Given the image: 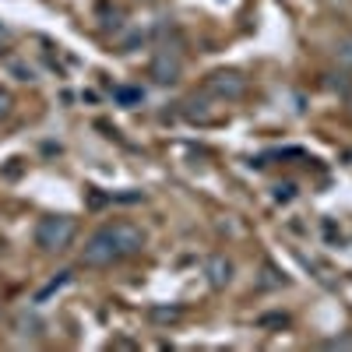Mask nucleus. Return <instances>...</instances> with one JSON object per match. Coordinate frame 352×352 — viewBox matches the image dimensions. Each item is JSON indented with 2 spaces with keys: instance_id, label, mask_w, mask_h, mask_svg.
<instances>
[{
  "instance_id": "nucleus-9",
  "label": "nucleus",
  "mask_w": 352,
  "mask_h": 352,
  "mask_svg": "<svg viewBox=\"0 0 352 352\" xmlns=\"http://www.w3.org/2000/svg\"><path fill=\"white\" fill-rule=\"evenodd\" d=\"M324 88H331V92H342V96H349V92H352L349 74H324Z\"/></svg>"
},
{
  "instance_id": "nucleus-12",
  "label": "nucleus",
  "mask_w": 352,
  "mask_h": 352,
  "mask_svg": "<svg viewBox=\"0 0 352 352\" xmlns=\"http://www.w3.org/2000/svg\"><path fill=\"white\" fill-rule=\"evenodd\" d=\"M11 106H14L11 92H8V88H0V120H4V116H11Z\"/></svg>"
},
{
  "instance_id": "nucleus-7",
  "label": "nucleus",
  "mask_w": 352,
  "mask_h": 352,
  "mask_svg": "<svg viewBox=\"0 0 352 352\" xmlns=\"http://www.w3.org/2000/svg\"><path fill=\"white\" fill-rule=\"evenodd\" d=\"M335 60L352 71V36H342V39L335 43Z\"/></svg>"
},
{
  "instance_id": "nucleus-1",
  "label": "nucleus",
  "mask_w": 352,
  "mask_h": 352,
  "mask_svg": "<svg viewBox=\"0 0 352 352\" xmlns=\"http://www.w3.org/2000/svg\"><path fill=\"white\" fill-rule=\"evenodd\" d=\"M78 236V219L71 215H46L36 222V247L46 254H60Z\"/></svg>"
},
{
  "instance_id": "nucleus-11",
  "label": "nucleus",
  "mask_w": 352,
  "mask_h": 352,
  "mask_svg": "<svg viewBox=\"0 0 352 352\" xmlns=\"http://www.w3.org/2000/svg\"><path fill=\"white\" fill-rule=\"evenodd\" d=\"M324 349H352V335H338V338H324Z\"/></svg>"
},
{
  "instance_id": "nucleus-13",
  "label": "nucleus",
  "mask_w": 352,
  "mask_h": 352,
  "mask_svg": "<svg viewBox=\"0 0 352 352\" xmlns=\"http://www.w3.org/2000/svg\"><path fill=\"white\" fill-rule=\"evenodd\" d=\"M292 194H296V187H292V184H285V187H278V194H275V197H278V201H289Z\"/></svg>"
},
{
  "instance_id": "nucleus-3",
  "label": "nucleus",
  "mask_w": 352,
  "mask_h": 352,
  "mask_svg": "<svg viewBox=\"0 0 352 352\" xmlns=\"http://www.w3.org/2000/svg\"><path fill=\"white\" fill-rule=\"evenodd\" d=\"M116 261H120V254H116V247H113V240H109L106 226L96 229L92 236L85 240L81 264H85V268H109V264H116Z\"/></svg>"
},
{
  "instance_id": "nucleus-14",
  "label": "nucleus",
  "mask_w": 352,
  "mask_h": 352,
  "mask_svg": "<svg viewBox=\"0 0 352 352\" xmlns=\"http://www.w3.org/2000/svg\"><path fill=\"white\" fill-rule=\"evenodd\" d=\"M349 113H352V106H349Z\"/></svg>"
},
{
  "instance_id": "nucleus-5",
  "label": "nucleus",
  "mask_w": 352,
  "mask_h": 352,
  "mask_svg": "<svg viewBox=\"0 0 352 352\" xmlns=\"http://www.w3.org/2000/svg\"><path fill=\"white\" fill-rule=\"evenodd\" d=\"M148 74H152L159 85H173V81H180V74H184V56H180V50H173V46H159V50H155V56H152Z\"/></svg>"
},
{
  "instance_id": "nucleus-10",
  "label": "nucleus",
  "mask_w": 352,
  "mask_h": 352,
  "mask_svg": "<svg viewBox=\"0 0 352 352\" xmlns=\"http://www.w3.org/2000/svg\"><path fill=\"white\" fill-rule=\"evenodd\" d=\"M116 99L127 102V106H134V102L144 99V92H141V88H116Z\"/></svg>"
},
{
  "instance_id": "nucleus-4",
  "label": "nucleus",
  "mask_w": 352,
  "mask_h": 352,
  "mask_svg": "<svg viewBox=\"0 0 352 352\" xmlns=\"http://www.w3.org/2000/svg\"><path fill=\"white\" fill-rule=\"evenodd\" d=\"M204 92L222 99V102H232L247 92V78L240 71H215V74L204 78Z\"/></svg>"
},
{
  "instance_id": "nucleus-6",
  "label": "nucleus",
  "mask_w": 352,
  "mask_h": 352,
  "mask_svg": "<svg viewBox=\"0 0 352 352\" xmlns=\"http://www.w3.org/2000/svg\"><path fill=\"white\" fill-rule=\"evenodd\" d=\"M204 278H208L212 289H226L232 282V261L226 254H212L204 257Z\"/></svg>"
},
{
  "instance_id": "nucleus-2",
  "label": "nucleus",
  "mask_w": 352,
  "mask_h": 352,
  "mask_svg": "<svg viewBox=\"0 0 352 352\" xmlns=\"http://www.w3.org/2000/svg\"><path fill=\"white\" fill-rule=\"evenodd\" d=\"M106 232H109V240H113L116 254H120V261L138 257V254L144 250V243H148L144 229H141V226H134V222H109V226H106Z\"/></svg>"
},
{
  "instance_id": "nucleus-8",
  "label": "nucleus",
  "mask_w": 352,
  "mask_h": 352,
  "mask_svg": "<svg viewBox=\"0 0 352 352\" xmlns=\"http://www.w3.org/2000/svg\"><path fill=\"white\" fill-rule=\"evenodd\" d=\"M148 317L159 320V324H176V320H180V307H152Z\"/></svg>"
}]
</instances>
